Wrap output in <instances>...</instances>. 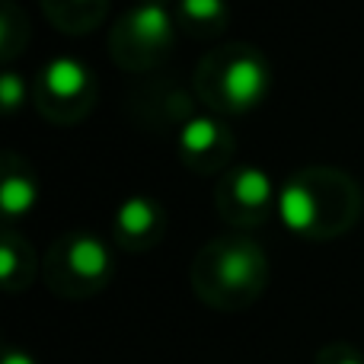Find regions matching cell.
Returning a JSON list of instances; mask_svg holds the SVG:
<instances>
[{
	"mask_svg": "<svg viewBox=\"0 0 364 364\" xmlns=\"http://www.w3.org/2000/svg\"><path fill=\"white\" fill-rule=\"evenodd\" d=\"M272 265L265 250L243 233L214 237L195 252L188 265V284L205 307L220 314H240L265 294Z\"/></svg>",
	"mask_w": 364,
	"mask_h": 364,
	"instance_id": "cell-1",
	"label": "cell"
},
{
	"mask_svg": "<svg viewBox=\"0 0 364 364\" xmlns=\"http://www.w3.org/2000/svg\"><path fill=\"white\" fill-rule=\"evenodd\" d=\"M278 220L304 240H333L361 214V192L346 173L310 166L278 188Z\"/></svg>",
	"mask_w": 364,
	"mask_h": 364,
	"instance_id": "cell-2",
	"label": "cell"
},
{
	"mask_svg": "<svg viewBox=\"0 0 364 364\" xmlns=\"http://www.w3.org/2000/svg\"><path fill=\"white\" fill-rule=\"evenodd\" d=\"M272 90V68L252 45L211 48L195 68V96L214 115H240L256 109Z\"/></svg>",
	"mask_w": 364,
	"mask_h": 364,
	"instance_id": "cell-3",
	"label": "cell"
},
{
	"mask_svg": "<svg viewBox=\"0 0 364 364\" xmlns=\"http://www.w3.org/2000/svg\"><path fill=\"white\" fill-rule=\"evenodd\" d=\"M115 275V252L90 230H68L51 240L42 259L45 288L61 301H87L109 288Z\"/></svg>",
	"mask_w": 364,
	"mask_h": 364,
	"instance_id": "cell-4",
	"label": "cell"
},
{
	"mask_svg": "<svg viewBox=\"0 0 364 364\" xmlns=\"http://www.w3.org/2000/svg\"><path fill=\"white\" fill-rule=\"evenodd\" d=\"M176 29L179 23L173 4L138 0L122 13V19L109 32V55L119 68L132 74H147L170 58Z\"/></svg>",
	"mask_w": 364,
	"mask_h": 364,
	"instance_id": "cell-5",
	"label": "cell"
},
{
	"mask_svg": "<svg viewBox=\"0 0 364 364\" xmlns=\"http://www.w3.org/2000/svg\"><path fill=\"white\" fill-rule=\"evenodd\" d=\"M100 80L87 61L74 55H55L38 68L32 80V106L51 125H80L96 106Z\"/></svg>",
	"mask_w": 364,
	"mask_h": 364,
	"instance_id": "cell-6",
	"label": "cell"
},
{
	"mask_svg": "<svg viewBox=\"0 0 364 364\" xmlns=\"http://www.w3.org/2000/svg\"><path fill=\"white\" fill-rule=\"evenodd\" d=\"M214 208L230 227H259L275 214L278 186L262 166H233L214 186Z\"/></svg>",
	"mask_w": 364,
	"mask_h": 364,
	"instance_id": "cell-7",
	"label": "cell"
},
{
	"mask_svg": "<svg viewBox=\"0 0 364 364\" xmlns=\"http://www.w3.org/2000/svg\"><path fill=\"white\" fill-rule=\"evenodd\" d=\"M233 147L237 141L218 115H192L176 132V154L182 166L198 176L224 173L233 157Z\"/></svg>",
	"mask_w": 364,
	"mask_h": 364,
	"instance_id": "cell-8",
	"label": "cell"
},
{
	"mask_svg": "<svg viewBox=\"0 0 364 364\" xmlns=\"http://www.w3.org/2000/svg\"><path fill=\"white\" fill-rule=\"evenodd\" d=\"M170 227V214L154 195H128L112 218V240L122 252H151L154 246H160V240L166 237Z\"/></svg>",
	"mask_w": 364,
	"mask_h": 364,
	"instance_id": "cell-9",
	"label": "cell"
},
{
	"mask_svg": "<svg viewBox=\"0 0 364 364\" xmlns=\"http://www.w3.org/2000/svg\"><path fill=\"white\" fill-rule=\"evenodd\" d=\"M42 201L38 170L19 151L0 147V224H16L29 218Z\"/></svg>",
	"mask_w": 364,
	"mask_h": 364,
	"instance_id": "cell-10",
	"label": "cell"
},
{
	"mask_svg": "<svg viewBox=\"0 0 364 364\" xmlns=\"http://www.w3.org/2000/svg\"><path fill=\"white\" fill-rule=\"evenodd\" d=\"M42 275V259L36 246L23 237L13 224H0V291L23 294Z\"/></svg>",
	"mask_w": 364,
	"mask_h": 364,
	"instance_id": "cell-11",
	"label": "cell"
},
{
	"mask_svg": "<svg viewBox=\"0 0 364 364\" xmlns=\"http://www.w3.org/2000/svg\"><path fill=\"white\" fill-rule=\"evenodd\" d=\"M134 100H144L147 115L138 119L141 125L151 122V128H166L176 134L192 115H198L192 93H186L176 83H160V87H147L144 93H134Z\"/></svg>",
	"mask_w": 364,
	"mask_h": 364,
	"instance_id": "cell-12",
	"label": "cell"
},
{
	"mask_svg": "<svg viewBox=\"0 0 364 364\" xmlns=\"http://www.w3.org/2000/svg\"><path fill=\"white\" fill-rule=\"evenodd\" d=\"M51 26L68 36H87L106 19L109 0H38Z\"/></svg>",
	"mask_w": 364,
	"mask_h": 364,
	"instance_id": "cell-13",
	"label": "cell"
},
{
	"mask_svg": "<svg viewBox=\"0 0 364 364\" xmlns=\"http://www.w3.org/2000/svg\"><path fill=\"white\" fill-rule=\"evenodd\" d=\"M173 13H176L179 29H186L188 36L211 38L224 32L230 6H227V0H176Z\"/></svg>",
	"mask_w": 364,
	"mask_h": 364,
	"instance_id": "cell-14",
	"label": "cell"
},
{
	"mask_svg": "<svg viewBox=\"0 0 364 364\" xmlns=\"http://www.w3.org/2000/svg\"><path fill=\"white\" fill-rule=\"evenodd\" d=\"M32 38V23L16 0H0V64L16 61Z\"/></svg>",
	"mask_w": 364,
	"mask_h": 364,
	"instance_id": "cell-15",
	"label": "cell"
},
{
	"mask_svg": "<svg viewBox=\"0 0 364 364\" xmlns=\"http://www.w3.org/2000/svg\"><path fill=\"white\" fill-rule=\"evenodd\" d=\"M29 102H32V83L13 68L0 70V115L10 119V115L23 112Z\"/></svg>",
	"mask_w": 364,
	"mask_h": 364,
	"instance_id": "cell-16",
	"label": "cell"
},
{
	"mask_svg": "<svg viewBox=\"0 0 364 364\" xmlns=\"http://www.w3.org/2000/svg\"><path fill=\"white\" fill-rule=\"evenodd\" d=\"M314 364H364V352L352 342H329L316 352Z\"/></svg>",
	"mask_w": 364,
	"mask_h": 364,
	"instance_id": "cell-17",
	"label": "cell"
},
{
	"mask_svg": "<svg viewBox=\"0 0 364 364\" xmlns=\"http://www.w3.org/2000/svg\"><path fill=\"white\" fill-rule=\"evenodd\" d=\"M0 364H38V358L29 352V348L0 339Z\"/></svg>",
	"mask_w": 364,
	"mask_h": 364,
	"instance_id": "cell-18",
	"label": "cell"
},
{
	"mask_svg": "<svg viewBox=\"0 0 364 364\" xmlns=\"http://www.w3.org/2000/svg\"><path fill=\"white\" fill-rule=\"evenodd\" d=\"M160 4H173V6H176V0H160Z\"/></svg>",
	"mask_w": 364,
	"mask_h": 364,
	"instance_id": "cell-19",
	"label": "cell"
}]
</instances>
